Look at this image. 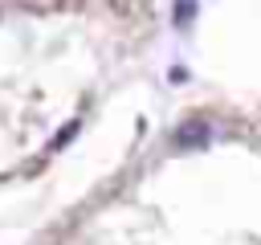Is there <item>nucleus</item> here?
<instances>
[{"label": "nucleus", "instance_id": "1", "mask_svg": "<svg viewBox=\"0 0 261 245\" xmlns=\"http://www.w3.org/2000/svg\"><path fill=\"white\" fill-rule=\"evenodd\" d=\"M212 139V127L204 122V118H188L179 131H175V147L179 151H196V147H204Z\"/></svg>", "mask_w": 261, "mask_h": 245}, {"label": "nucleus", "instance_id": "2", "mask_svg": "<svg viewBox=\"0 0 261 245\" xmlns=\"http://www.w3.org/2000/svg\"><path fill=\"white\" fill-rule=\"evenodd\" d=\"M196 8H200L196 0H175V24H188L196 16Z\"/></svg>", "mask_w": 261, "mask_h": 245}, {"label": "nucleus", "instance_id": "3", "mask_svg": "<svg viewBox=\"0 0 261 245\" xmlns=\"http://www.w3.org/2000/svg\"><path fill=\"white\" fill-rule=\"evenodd\" d=\"M73 131H77V122H69V127H65V131H61V135L53 139V151H57V147H65V143L73 139Z\"/></svg>", "mask_w": 261, "mask_h": 245}]
</instances>
